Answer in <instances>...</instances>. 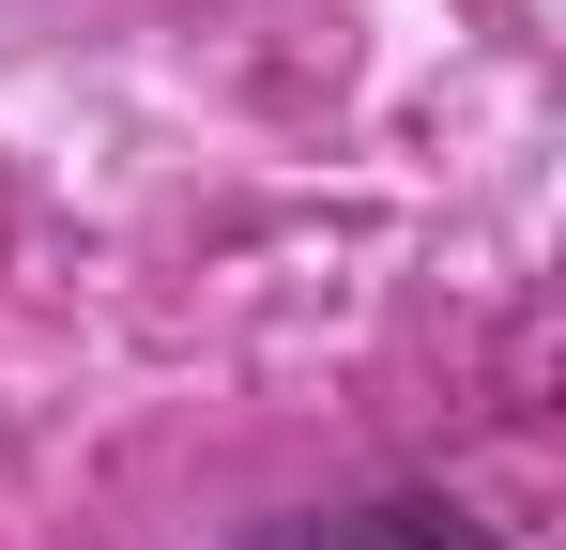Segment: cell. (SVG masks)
<instances>
[{
  "label": "cell",
  "mask_w": 566,
  "mask_h": 550,
  "mask_svg": "<svg viewBox=\"0 0 566 550\" xmlns=\"http://www.w3.org/2000/svg\"><path fill=\"white\" fill-rule=\"evenodd\" d=\"M261 550H505L474 505H444V489H382V505H322V520H276Z\"/></svg>",
  "instance_id": "obj_1"
}]
</instances>
